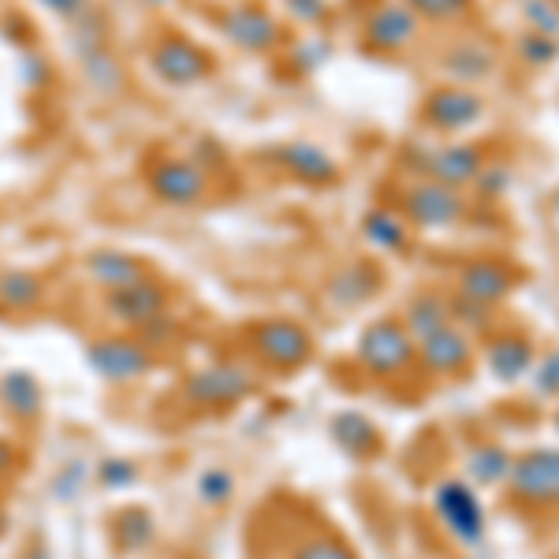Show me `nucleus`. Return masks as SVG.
<instances>
[{
	"instance_id": "nucleus-6",
	"label": "nucleus",
	"mask_w": 559,
	"mask_h": 559,
	"mask_svg": "<svg viewBox=\"0 0 559 559\" xmlns=\"http://www.w3.org/2000/svg\"><path fill=\"white\" fill-rule=\"evenodd\" d=\"M437 515L444 526L463 540V545H481L485 540V508L477 492L466 481H444L437 489Z\"/></svg>"
},
{
	"instance_id": "nucleus-31",
	"label": "nucleus",
	"mask_w": 559,
	"mask_h": 559,
	"mask_svg": "<svg viewBox=\"0 0 559 559\" xmlns=\"http://www.w3.org/2000/svg\"><path fill=\"white\" fill-rule=\"evenodd\" d=\"M421 23H459L471 15L474 0H407Z\"/></svg>"
},
{
	"instance_id": "nucleus-10",
	"label": "nucleus",
	"mask_w": 559,
	"mask_h": 559,
	"mask_svg": "<svg viewBox=\"0 0 559 559\" xmlns=\"http://www.w3.org/2000/svg\"><path fill=\"white\" fill-rule=\"evenodd\" d=\"M86 358L97 373L108 377V381H134V377H146L153 369L150 350L142 344H134V340H120V336H108V340L90 344Z\"/></svg>"
},
{
	"instance_id": "nucleus-35",
	"label": "nucleus",
	"mask_w": 559,
	"mask_h": 559,
	"mask_svg": "<svg viewBox=\"0 0 559 559\" xmlns=\"http://www.w3.org/2000/svg\"><path fill=\"white\" fill-rule=\"evenodd\" d=\"M530 381H534L537 395L556 400V395H559V350H548L545 358H537L534 369H530Z\"/></svg>"
},
{
	"instance_id": "nucleus-32",
	"label": "nucleus",
	"mask_w": 559,
	"mask_h": 559,
	"mask_svg": "<svg viewBox=\"0 0 559 559\" xmlns=\"http://www.w3.org/2000/svg\"><path fill=\"white\" fill-rule=\"evenodd\" d=\"M474 187H477V198H481V202H500L511 187V168L500 165V160H492V165L485 160L481 173L474 179Z\"/></svg>"
},
{
	"instance_id": "nucleus-15",
	"label": "nucleus",
	"mask_w": 559,
	"mask_h": 559,
	"mask_svg": "<svg viewBox=\"0 0 559 559\" xmlns=\"http://www.w3.org/2000/svg\"><path fill=\"white\" fill-rule=\"evenodd\" d=\"M496 64H500V52H496L489 41H455L452 49L444 52V60H440V68L452 79V86L485 83V79L496 75Z\"/></svg>"
},
{
	"instance_id": "nucleus-20",
	"label": "nucleus",
	"mask_w": 559,
	"mask_h": 559,
	"mask_svg": "<svg viewBox=\"0 0 559 559\" xmlns=\"http://www.w3.org/2000/svg\"><path fill=\"white\" fill-rule=\"evenodd\" d=\"M485 362H489L492 377L515 384L530 373V369H534L537 355H534V344H530L526 336H500V340H492L489 350H485Z\"/></svg>"
},
{
	"instance_id": "nucleus-23",
	"label": "nucleus",
	"mask_w": 559,
	"mask_h": 559,
	"mask_svg": "<svg viewBox=\"0 0 559 559\" xmlns=\"http://www.w3.org/2000/svg\"><path fill=\"white\" fill-rule=\"evenodd\" d=\"M511 452L500 444H481L471 452V463H466V474H471V481H477L481 489H492V485H503L511 477Z\"/></svg>"
},
{
	"instance_id": "nucleus-5",
	"label": "nucleus",
	"mask_w": 559,
	"mask_h": 559,
	"mask_svg": "<svg viewBox=\"0 0 559 559\" xmlns=\"http://www.w3.org/2000/svg\"><path fill=\"white\" fill-rule=\"evenodd\" d=\"M254 347H258V355L276 369H299V366L310 362V355H313L310 332H306L302 324L287 321V318L258 324Z\"/></svg>"
},
{
	"instance_id": "nucleus-42",
	"label": "nucleus",
	"mask_w": 559,
	"mask_h": 559,
	"mask_svg": "<svg viewBox=\"0 0 559 559\" xmlns=\"http://www.w3.org/2000/svg\"><path fill=\"white\" fill-rule=\"evenodd\" d=\"M153 4H165V0H153Z\"/></svg>"
},
{
	"instance_id": "nucleus-28",
	"label": "nucleus",
	"mask_w": 559,
	"mask_h": 559,
	"mask_svg": "<svg viewBox=\"0 0 559 559\" xmlns=\"http://www.w3.org/2000/svg\"><path fill=\"white\" fill-rule=\"evenodd\" d=\"M448 318H452L455 329H463L466 336H471V332L485 336V332L492 329L496 313H492L489 302H477V299H471V295L459 292V295H452V299H448Z\"/></svg>"
},
{
	"instance_id": "nucleus-11",
	"label": "nucleus",
	"mask_w": 559,
	"mask_h": 559,
	"mask_svg": "<svg viewBox=\"0 0 559 559\" xmlns=\"http://www.w3.org/2000/svg\"><path fill=\"white\" fill-rule=\"evenodd\" d=\"M418 358H421V366H426L429 373L455 377V373H463V369H471L474 340L466 336L463 329H455V324H444L440 332L418 340Z\"/></svg>"
},
{
	"instance_id": "nucleus-16",
	"label": "nucleus",
	"mask_w": 559,
	"mask_h": 559,
	"mask_svg": "<svg viewBox=\"0 0 559 559\" xmlns=\"http://www.w3.org/2000/svg\"><path fill=\"white\" fill-rule=\"evenodd\" d=\"M165 306H168V295L160 292L153 280L120 287V292H108V313L120 318L123 324H153L165 313Z\"/></svg>"
},
{
	"instance_id": "nucleus-41",
	"label": "nucleus",
	"mask_w": 559,
	"mask_h": 559,
	"mask_svg": "<svg viewBox=\"0 0 559 559\" xmlns=\"http://www.w3.org/2000/svg\"><path fill=\"white\" fill-rule=\"evenodd\" d=\"M8 466H12V448H8L4 440H0V474H4Z\"/></svg>"
},
{
	"instance_id": "nucleus-9",
	"label": "nucleus",
	"mask_w": 559,
	"mask_h": 559,
	"mask_svg": "<svg viewBox=\"0 0 559 559\" xmlns=\"http://www.w3.org/2000/svg\"><path fill=\"white\" fill-rule=\"evenodd\" d=\"M421 31V20L411 12L407 0H388V4L373 8L366 20V45L381 52H400L414 45Z\"/></svg>"
},
{
	"instance_id": "nucleus-3",
	"label": "nucleus",
	"mask_w": 559,
	"mask_h": 559,
	"mask_svg": "<svg viewBox=\"0 0 559 559\" xmlns=\"http://www.w3.org/2000/svg\"><path fill=\"white\" fill-rule=\"evenodd\" d=\"M403 213H407V221H414L426 231H448L466 216V198L455 187L421 179V183H414L403 194Z\"/></svg>"
},
{
	"instance_id": "nucleus-21",
	"label": "nucleus",
	"mask_w": 559,
	"mask_h": 559,
	"mask_svg": "<svg viewBox=\"0 0 559 559\" xmlns=\"http://www.w3.org/2000/svg\"><path fill=\"white\" fill-rule=\"evenodd\" d=\"M403 324H407L414 344L432 336V332H440L444 324H452V318H448V295L432 292V287L429 292H418L407 306V318H403Z\"/></svg>"
},
{
	"instance_id": "nucleus-44",
	"label": "nucleus",
	"mask_w": 559,
	"mask_h": 559,
	"mask_svg": "<svg viewBox=\"0 0 559 559\" xmlns=\"http://www.w3.org/2000/svg\"><path fill=\"white\" fill-rule=\"evenodd\" d=\"M556 426H559V418H556Z\"/></svg>"
},
{
	"instance_id": "nucleus-34",
	"label": "nucleus",
	"mask_w": 559,
	"mask_h": 559,
	"mask_svg": "<svg viewBox=\"0 0 559 559\" xmlns=\"http://www.w3.org/2000/svg\"><path fill=\"white\" fill-rule=\"evenodd\" d=\"M292 559H358L344 540L332 537H306L299 548L292 552Z\"/></svg>"
},
{
	"instance_id": "nucleus-39",
	"label": "nucleus",
	"mask_w": 559,
	"mask_h": 559,
	"mask_svg": "<svg viewBox=\"0 0 559 559\" xmlns=\"http://www.w3.org/2000/svg\"><path fill=\"white\" fill-rule=\"evenodd\" d=\"M23 68H26V83H31V86L49 83V71H45L41 60H23Z\"/></svg>"
},
{
	"instance_id": "nucleus-36",
	"label": "nucleus",
	"mask_w": 559,
	"mask_h": 559,
	"mask_svg": "<svg viewBox=\"0 0 559 559\" xmlns=\"http://www.w3.org/2000/svg\"><path fill=\"white\" fill-rule=\"evenodd\" d=\"M198 489H202V500L224 503L231 496V489H236V481H231L228 471H205L202 481H198Z\"/></svg>"
},
{
	"instance_id": "nucleus-37",
	"label": "nucleus",
	"mask_w": 559,
	"mask_h": 559,
	"mask_svg": "<svg viewBox=\"0 0 559 559\" xmlns=\"http://www.w3.org/2000/svg\"><path fill=\"white\" fill-rule=\"evenodd\" d=\"M287 12L302 23H321L329 8H324V0H287Z\"/></svg>"
},
{
	"instance_id": "nucleus-14",
	"label": "nucleus",
	"mask_w": 559,
	"mask_h": 559,
	"mask_svg": "<svg viewBox=\"0 0 559 559\" xmlns=\"http://www.w3.org/2000/svg\"><path fill=\"white\" fill-rule=\"evenodd\" d=\"M150 191L168 205H194L205 194V176L191 160H160L150 168Z\"/></svg>"
},
{
	"instance_id": "nucleus-12",
	"label": "nucleus",
	"mask_w": 559,
	"mask_h": 559,
	"mask_svg": "<svg viewBox=\"0 0 559 559\" xmlns=\"http://www.w3.org/2000/svg\"><path fill=\"white\" fill-rule=\"evenodd\" d=\"M485 165V153L471 146V142H452V146H440L421 153V173H426L432 183H444V187H466L474 183L477 173Z\"/></svg>"
},
{
	"instance_id": "nucleus-22",
	"label": "nucleus",
	"mask_w": 559,
	"mask_h": 559,
	"mask_svg": "<svg viewBox=\"0 0 559 559\" xmlns=\"http://www.w3.org/2000/svg\"><path fill=\"white\" fill-rule=\"evenodd\" d=\"M332 437H336V444L355 459H366L381 448V432H377V426L355 411L336 414V418H332Z\"/></svg>"
},
{
	"instance_id": "nucleus-38",
	"label": "nucleus",
	"mask_w": 559,
	"mask_h": 559,
	"mask_svg": "<svg viewBox=\"0 0 559 559\" xmlns=\"http://www.w3.org/2000/svg\"><path fill=\"white\" fill-rule=\"evenodd\" d=\"M45 8H49L52 15H60V20H71L75 23L79 15L86 12V0H41Z\"/></svg>"
},
{
	"instance_id": "nucleus-43",
	"label": "nucleus",
	"mask_w": 559,
	"mask_h": 559,
	"mask_svg": "<svg viewBox=\"0 0 559 559\" xmlns=\"http://www.w3.org/2000/svg\"><path fill=\"white\" fill-rule=\"evenodd\" d=\"M552 4H559V0H552Z\"/></svg>"
},
{
	"instance_id": "nucleus-29",
	"label": "nucleus",
	"mask_w": 559,
	"mask_h": 559,
	"mask_svg": "<svg viewBox=\"0 0 559 559\" xmlns=\"http://www.w3.org/2000/svg\"><path fill=\"white\" fill-rule=\"evenodd\" d=\"M41 299V284L31 273H4L0 276V302L12 310H31Z\"/></svg>"
},
{
	"instance_id": "nucleus-7",
	"label": "nucleus",
	"mask_w": 559,
	"mask_h": 559,
	"mask_svg": "<svg viewBox=\"0 0 559 559\" xmlns=\"http://www.w3.org/2000/svg\"><path fill=\"white\" fill-rule=\"evenodd\" d=\"M150 64H153V71H157L160 79H165V83L194 86L213 71V57L205 49H198L194 41H187V38H165V41L153 45Z\"/></svg>"
},
{
	"instance_id": "nucleus-17",
	"label": "nucleus",
	"mask_w": 559,
	"mask_h": 559,
	"mask_svg": "<svg viewBox=\"0 0 559 559\" xmlns=\"http://www.w3.org/2000/svg\"><path fill=\"white\" fill-rule=\"evenodd\" d=\"M276 160L287 168L299 183H310V187H329L340 179V165L329 150L313 146V142H292L276 153Z\"/></svg>"
},
{
	"instance_id": "nucleus-24",
	"label": "nucleus",
	"mask_w": 559,
	"mask_h": 559,
	"mask_svg": "<svg viewBox=\"0 0 559 559\" xmlns=\"http://www.w3.org/2000/svg\"><path fill=\"white\" fill-rule=\"evenodd\" d=\"M79 57H83V71L90 79V86L102 90V94H116V90L123 86V68L120 60L112 57V49L102 41V45H86V49H79Z\"/></svg>"
},
{
	"instance_id": "nucleus-1",
	"label": "nucleus",
	"mask_w": 559,
	"mask_h": 559,
	"mask_svg": "<svg viewBox=\"0 0 559 559\" xmlns=\"http://www.w3.org/2000/svg\"><path fill=\"white\" fill-rule=\"evenodd\" d=\"M355 355L373 377H392V373H400V369H407L414 362L418 344H414L407 324L384 318V321H373L362 336H358Z\"/></svg>"
},
{
	"instance_id": "nucleus-18",
	"label": "nucleus",
	"mask_w": 559,
	"mask_h": 559,
	"mask_svg": "<svg viewBox=\"0 0 559 559\" xmlns=\"http://www.w3.org/2000/svg\"><path fill=\"white\" fill-rule=\"evenodd\" d=\"M511 287H515V273L496 258H477L463 269V276H459V292L489 306L508 299Z\"/></svg>"
},
{
	"instance_id": "nucleus-4",
	"label": "nucleus",
	"mask_w": 559,
	"mask_h": 559,
	"mask_svg": "<svg viewBox=\"0 0 559 559\" xmlns=\"http://www.w3.org/2000/svg\"><path fill=\"white\" fill-rule=\"evenodd\" d=\"M481 116H485V102L471 86H452V83L437 86L426 97V105H421V120H426L429 128L448 131V134L474 128Z\"/></svg>"
},
{
	"instance_id": "nucleus-30",
	"label": "nucleus",
	"mask_w": 559,
	"mask_h": 559,
	"mask_svg": "<svg viewBox=\"0 0 559 559\" xmlns=\"http://www.w3.org/2000/svg\"><path fill=\"white\" fill-rule=\"evenodd\" d=\"M519 57L526 68H548L559 60V38H548V34H537V31H526L522 38L515 41Z\"/></svg>"
},
{
	"instance_id": "nucleus-33",
	"label": "nucleus",
	"mask_w": 559,
	"mask_h": 559,
	"mask_svg": "<svg viewBox=\"0 0 559 559\" xmlns=\"http://www.w3.org/2000/svg\"><path fill=\"white\" fill-rule=\"evenodd\" d=\"M522 12H526L530 31L559 38V4H552V0H522Z\"/></svg>"
},
{
	"instance_id": "nucleus-19",
	"label": "nucleus",
	"mask_w": 559,
	"mask_h": 559,
	"mask_svg": "<svg viewBox=\"0 0 559 559\" xmlns=\"http://www.w3.org/2000/svg\"><path fill=\"white\" fill-rule=\"evenodd\" d=\"M86 273L94 276V284L108 287V292H120V287L142 284L146 276V265L139 258L123 254V250H97V254L86 258Z\"/></svg>"
},
{
	"instance_id": "nucleus-25",
	"label": "nucleus",
	"mask_w": 559,
	"mask_h": 559,
	"mask_svg": "<svg viewBox=\"0 0 559 559\" xmlns=\"http://www.w3.org/2000/svg\"><path fill=\"white\" fill-rule=\"evenodd\" d=\"M0 403H4L15 418H34L41 407L38 381H34L31 373H23V369H15V373H8L4 381H0Z\"/></svg>"
},
{
	"instance_id": "nucleus-8",
	"label": "nucleus",
	"mask_w": 559,
	"mask_h": 559,
	"mask_svg": "<svg viewBox=\"0 0 559 559\" xmlns=\"http://www.w3.org/2000/svg\"><path fill=\"white\" fill-rule=\"evenodd\" d=\"M250 392H254V373L242 366H210L187 384V400L194 407H231V403L247 400Z\"/></svg>"
},
{
	"instance_id": "nucleus-27",
	"label": "nucleus",
	"mask_w": 559,
	"mask_h": 559,
	"mask_svg": "<svg viewBox=\"0 0 559 559\" xmlns=\"http://www.w3.org/2000/svg\"><path fill=\"white\" fill-rule=\"evenodd\" d=\"M362 231H366V239L381 250L407 247V224H403L392 210H369L362 221Z\"/></svg>"
},
{
	"instance_id": "nucleus-26",
	"label": "nucleus",
	"mask_w": 559,
	"mask_h": 559,
	"mask_svg": "<svg viewBox=\"0 0 559 559\" xmlns=\"http://www.w3.org/2000/svg\"><path fill=\"white\" fill-rule=\"evenodd\" d=\"M377 280H381V273H377L373 265H350L344 269L336 280L329 284V295L336 299L340 306H355V302H366L369 295L377 292Z\"/></svg>"
},
{
	"instance_id": "nucleus-40",
	"label": "nucleus",
	"mask_w": 559,
	"mask_h": 559,
	"mask_svg": "<svg viewBox=\"0 0 559 559\" xmlns=\"http://www.w3.org/2000/svg\"><path fill=\"white\" fill-rule=\"evenodd\" d=\"M105 477H120V481H128V477H134V471H131L128 463H120V466L108 463V466H105Z\"/></svg>"
},
{
	"instance_id": "nucleus-13",
	"label": "nucleus",
	"mask_w": 559,
	"mask_h": 559,
	"mask_svg": "<svg viewBox=\"0 0 559 559\" xmlns=\"http://www.w3.org/2000/svg\"><path fill=\"white\" fill-rule=\"evenodd\" d=\"M221 31L231 45H239L247 52H265L280 41V23L258 4H239L231 12H224Z\"/></svg>"
},
{
	"instance_id": "nucleus-2",
	"label": "nucleus",
	"mask_w": 559,
	"mask_h": 559,
	"mask_svg": "<svg viewBox=\"0 0 559 559\" xmlns=\"http://www.w3.org/2000/svg\"><path fill=\"white\" fill-rule=\"evenodd\" d=\"M511 500L526 508H556L559 503V452L556 448H534L511 463L508 477Z\"/></svg>"
}]
</instances>
